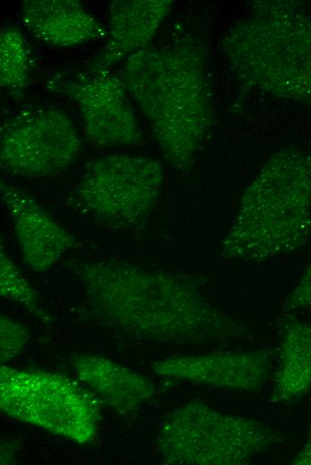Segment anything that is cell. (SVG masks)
I'll return each mask as SVG.
<instances>
[{
	"label": "cell",
	"instance_id": "obj_14",
	"mask_svg": "<svg viewBox=\"0 0 311 465\" xmlns=\"http://www.w3.org/2000/svg\"><path fill=\"white\" fill-rule=\"evenodd\" d=\"M20 16L37 39L52 46H79L101 34L94 16L75 0L23 1Z\"/></svg>",
	"mask_w": 311,
	"mask_h": 465
},
{
	"label": "cell",
	"instance_id": "obj_15",
	"mask_svg": "<svg viewBox=\"0 0 311 465\" xmlns=\"http://www.w3.org/2000/svg\"><path fill=\"white\" fill-rule=\"evenodd\" d=\"M311 388V324L290 320L285 326L273 397L289 401Z\"/></svg>",
	"mask_w": 311,
	"mask_h": 465
},
{
	"label": "cell",
	"instance_id": "obj_6",
	"mask_svg": "<svg viewBox=\"0 0 311 465\" xmlns=\"http://www.w3.org/2000/svg\"><path fill=\"white\" fill-rule=\"evenodd\" d=\"M3 413L79 444L97 435L100 410L96 399L65 376L0 366Z\"/></svg>",
	"mask_w": 311,
	"mask_h": 465
},
{
	"label": "cell",
	"instance_id": "obj_16",
	"mask_svg": "<svg viewBox=\"0 0 311 465\" xmlns=\"http://www.w3.org/2000/svg\"><path fill=\"white\" fill-rule=\"evenodd\" d=\"M31 72L29 50L22 32L5 27L0 35V84L13 93L22 91Z\"/></svg>",
	"mask_w": 311,
	"mask_h": 465
},
{
	"label": "cell",
	"instance_id": "obj_11",
	"mask_svg": "<svg viewBox=\"0 0 311 465\" xmlns=\"http://www.w3.org/2000/svg\"><path fill=\"white\" fill-rule=\"evenodd\" d=\"M0 192L24 263L35 272L49 270L73 248L75 238L21 190L3 182Z\"/></svg>",
	"mask_w": 311,
	"mask_h": 465
},
{
	"label": "cell",
	"instance_id": "obj_4",
	"mask_svg": "<svg viewBox=\"0 0 311 465\" xmlns=\"http://www.w3.org/2000/svg\"><path fill=\"white\" fill-rule=\"evenodd\" d=\"M222 45L242 83L311 105V13L289 2H256Z\"/></svg>",
	"mask_w": 311,
	"mask_h": 465
},
{
	"label": "cell",
	"instance_id": "obj_13",
	"mask_svg": "<svg viewBox=\"0 0 311 465\" xmlns=\"http://www.w3.org/2000/svg\"><path fill=\"white\" fill-rule=\"evenodd\" d=\"M70 362L80 381L121 415L138 411L155 393L150 378L105 356L73 353Z\"/></svg>",
	"mask_w": 311,
	"mask_h": 465
},
{
	"label": "cell",
	"instance_id": "obj_7",
	"mask_svg": "<svg viewBox=\"0 0 311 465\" xmlns=\"http://www.w3.org/2000/svg\"><path fill=\"white\" fill-rule=\"evenodd\" d=\"M164 182L161 164L151 157L123 154L93 160L75 189L78 204L109 228L127 229L152 212Z\"/></svg>",
	"mask_w": 311,
	"mask_h": 465
},
{
	"label": "cell",
	"instance_id": "obj_19",
	"mask_svg": "<svg viewBox=\"0 0 311 465\" xmlns=\"http://www.w3.org/2000/svg\"><path fill=\"white\" fill-rule=\"evenodd\" d=\"M287 306L290 309L311 310V264L290 293Z\"/></svg>",
	"mask_w": 311,
	"mask_h": 465
},
{
	"label": "cell",
	"instance_id": "obj_10",
	"mask_svg": "<svg viewBox=\"0 0 311 465\" xmlns=\"http://www.w3.org/2000/svg\"><path fill=\"white\" fill-rule=\"evenodd\" d=\"M272 368L270 355L263 350L175 355L152 365L154 374L164 378L246 392L260 390Z\"/></svg>",
	"mask_w": 311,
	"mask_h": 465
},
{
	"label": "cell",
	"instance_id": "obj_5",
	"mask_svg": "<svg viewBox=\"0 0 311 465\" xmlns=\"http://www.w3.org/2000/svg\"><path fill=\"white\" fill-rule=\"evenodd\" d=\"M272 428L250 417L189 402L168 413L156 437L161 460L171 465H241L273 444Z\"/></svg>",
	"mask_w": 311,
	"mask_h": 465
},
{
	"label": "cell",
	"instance_id": "obj_2",
	"mask_svg": "<svg viewBox=\"0 0 311 465\" xmlns=\"http://www.w3.org/2000/svg\"><path fill=\"white\" fill-rule=\"evenodd\" d=\"M147 120L166 162L188 171L211 120L203 60L190 46H146L130 55L119 75Z\"/></svg>",
	"mask_w": 311,
	"mask_h": 465
},
{
	"label": "cell",
	"instance_id": "obj_8",
	"mask_svg": "<svg viewBox=\"0 0 311 465\" xmlns=\"http://www.w3.org/2000/svg\"><path fill=\"white\" fill-rule=\"evenodd\" d=\"M80 151V137L63 111L43 107L6 118L0 129L2 169L21 178H46L69 168Z\"/></svg>",
	"mask_w": 311,
	"mask_h": 465
},
{
	"label": "cell",
	"instance_id": "obj_17",
	"mask_svg": "<svg viewBox=\"0 0 311 465\" xmlns=\"http://www.w3.org/2000/svg\"><path fill=\"white\" fill-rule=\"evenodd\" d=\"M1 297L15 302L42 320L48 321L47 314L41 308L39 298L18 266L1 244L0 252Z\"/></svg>",
	"mask_w": 311,
	"mask_h": 465
},
{
	"label": "cell",
	"instance_id": "obj_12",
	"mask_svg": "<svg viewBox=\"0 0 311 465\" xmlns=\"http://www.w3.org/2000/svg\"><path fill=\"white\" fill-rule=\"evenodd\" d=\"M172 5L171 0H114L108 8L109 36L94 68L109 69L147 46Z\"/></svg>",
	"mask_w": 311,
	"mask_h": 465
},
{
	"label": "cell",
	"instance_id": "obj_3",
	"mask_svg": "<svg viewBox=\"0 0 311 465\" xmlns=\"http://www.w3.org/2000/svg\"><path fill=\"white\" fill-rule=\"evenodd\" d=\"M311 236V151L273 154L245 189L223 238L228 258L260 262L295 250Z\"/></svg>",
	"mask_w": 311,
	"mask_h": 465
},
{
	"label": "cell",
	"instance_id": "obj_20",
	"mask_svg": "<svg viewBox=\"0 0 311 465\" xmlns=\"http://www.w3.org/2000/svg\"><path fill=\"white\" fill-rule=\"evenodd\" d=\"M292 463L297 465H311V433L309 434L306 444L293 459Z\"/></svg>",
	"mask_w": 311,
	"mask_h": 465
},
{
	"label": "cell",
	"instance_id": "obj_1",
	"mask_svg": "<svg viewBox=\"0 0 311 465\" xmlns=\"http://www.w3.org/2000/svg\"><path fill=\"white\" fill-rule=\"evenodd\" d=\"M71 267L94 316L137 340L205 345L241 333L181 276L118 258L74 260Z\"/></svg>",
	"mask_w": 311,
	"mask_h": 465
},
{
	"label": "cell",
	"instance_id": "obj_9",
	"mask_svg": "<svg viewBox=\"0 0 311 465\" xmlns=\"http://www.w3.org/2000/svg\"><path fill=\"white\" fill-rule=\"evenodd\" d=\"M63 90L78 109L88 142L102 148L140 143L142 131L119 75L92 68L71 78Z\"/></svg>",
	"mask_w": 311,
	"mask_h": 465
},
{
	"label": "cell",
	"instance_id": "obj_18",
	"mask_svg": "<svg viewBox=\"0 0 311 465\" xmlns=\"http://www.w3.org/2000/svg\"><path fill=\"white\" fill-rule=\"evenodd\" d=\"M30 338L28 328L19 321L1 315L0 359L6 362L16 358Z\"/></svg>",
	"mask_w": 311,
	"mask_h": 465
}]
</instances>
